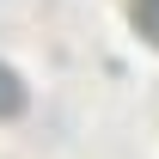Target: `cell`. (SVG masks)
<instances>
[{
	"label": "cell",
	"instance_id": "cell-1",
	"mask_svg": "<svg viewBox=\"0 0 159 159\" xmlns=\"http://www.w3.org/2000/svg\"><path fill=\"white\" fill-rule=\"evenodd\" d=\"M19 110H25V80L0 61V116H19Z\"/></svg>",
	"mask_w": 159,
	"mask_h": 159
},
{
	"label": "cell",
	"instance_id": "cell-2",
	"mask_svg": "<svg viewBox=\"0 0 159 159\" xmlns=\"http://www.w3.org/2000/svg\"><path fill=\"white\" fill-rule=\"evenodd\" d=\"M129 19H135V31L159 49V0H129Z\"/></svg>",
	"mask_w": 159,
	"mask_h": 159
}]
</instances>
